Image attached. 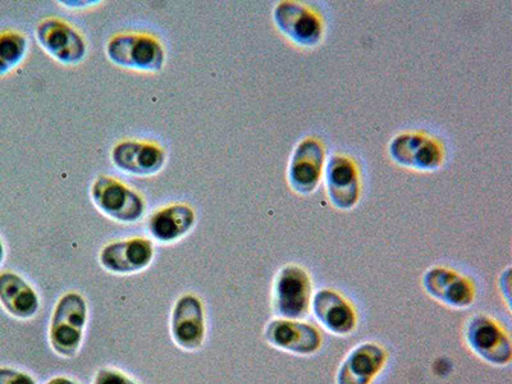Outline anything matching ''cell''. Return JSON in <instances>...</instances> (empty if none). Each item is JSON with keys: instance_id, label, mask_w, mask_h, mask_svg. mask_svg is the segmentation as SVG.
I'll return each instance as SVG.
<instances>
[{"instance_id": "6da1fadb", "label": "cell", "mask_w": 512, "mask_h": 384, "mask_svg": "<svg viewBox=\"0 0 512 384\" xmlns=\"http://www.w3.org/2000/svg\"><path fill=\"white\" fill-rule=\"evenodd\" d=\"M88 319V303L79 292H67L58 300L49 327V344L57 355L71 359L79 354Z\"/></svg>"}, {"instance_id": "7a4b0ae2", "label": "cell", "mask_w": 512, "mask_h": 384, "mask_svg": "<svg viewBox=\"0 0 512 384\" xmlns=\"http://www.w3.org/2000/svg\"><path fill=\"white\" fill-rule=\"evenodd\" d=\"M313 285L303 267L288 264L277 272L273 281L272 308L278 318L301 320L309 314Z\"/></svg>"}, {"instance_id": "3957f363", "label": "cell", "mask_w": 512, "mask_h": 384, "mask_svg": "<svg viewBox=\"0 0 512 384\" xmlns=\"http://www.w3.org/2000/svg\"><path fill=\"white\" fill-rule=\"evenodd\" d=\"M107 57L118 67L146 73L162 71L166 62L163 45L145 34L113 36L107 45Z\"/></svg>"}, {"instance_id": "277c9868", "label": "cell", "mask_w": 512, "mask_h": 384, "mask_svg": "<svg viewBox=\"0 0 512 384\" xmlns=\"http://www.w3.org/2000/svg\"><path fill=\"white\" fill-rule=\"evenodd\" d=\"M90 196L99 212L113 221L136 223L144 216V199L116 178H96L91 186Z\"/></svg>"}, {"instance_id": "5b68a950", "label": "cell", "mask_w": 512, "mask_h": 384, "mask_svg": "<svg viewBox=\"0 0 512 384\" xmlns=\"http://www.w3.org/2000/svg\"><path fill=\"white\" fill-rule=\"evenodd\" d=\"M466 345L479 359L495 367H505L512 359L510 337L495 319L486 314L474 315L465 324Z\"/></svg>"}, {"instance_id": "8992f818", "label": "cell", "mask_w": 512, "mask_h": 384, "mask_svg": "<svg viewBox=\"0 0 512 384\" xmlns=\"http://www.w3.org/2000/svg\"><path fill=\"white\" fill-rule=\"evenodd\" d=\"M36 40L50 57L64 66L84 61L88 47L79 31L59 18H47L36 27Z\"/></svg>"}, {"instance_id": "52a82bcc", "label": "cell", "mask_w": 512, "mask_h": 384, "mask_svg": "<svg viewBox=\"0 0 512 384\" xmlns=\"http://www.w3.org/2000/svg\"><path fill=\"white\" fill-rule=\"evenodd\" d=\"M277 29L292 43L303 48H314L323 39V22L317 13L297 2H281L273 11Z\"/></svg>"}, {"instance_id": "ba28073f", "label": "cell", "mask_w": 512, "mask_h": 384, "mask_svg": "<svg viewBox=\"0 0 512 384\" xmlns=\"http://www.w3.org/2000/svg\"><path fill=\"white\" fill-rule=\"evenodd\" d=\"M393 162L419 172L437 171L443 163V149L432 137L404 132L393 137L388 145Z\"/></svg>"}, {"instance_id": "9c48e42d", "label": "cell", "mask_w": 512, "mask_h": 384, "mask_svg": "<svg viewBox=\"0 0 512 384\" xmlns=\"http://www.w3.org/2000/svg\"><path fill=\"white\" fill-rule=\"evenodd\" d=\"M171 336L173 342L185 351H198L207 337V319L203 301L198 296H181L173 306L171 314Z\"/></svg>"}, {"instance_id": "30bf717a", "label": "cell", "mask_w": 512, "mask_h": 384, "mask_svg": "<svg viewBox=\"0 0 512 384\" xmlns=\"http://www.w3.org/2000/svg\"><path fill=\"white\" fill-rule=\"evenodd\" d=\"M264 338L274 349L299 356L313 355L322 346L318 329L301 320L273 319L265 326Z\"/></svg>"}, {"instance_id": "8fae6325", "label": "cell", "mask_w": 512, "mask_h": 384, "mask_svg": "<svg viewBox=\"0 0 512 384\" xmlns=\"http://www.w3.org/2000/svg\"><path fill=\"white\" fill-rule=\"evenodd\" d=\"M326 152L319 140L308 137L296 145L288 164V184L300 195L313 194L323 176Z\"/></svg>"}, {"instance_id": "7c38bea8", "label": "cell", "mask_w": 512, "mask_h": 384, "mask_svg": "<svg viewBox=\"0 0 512 384\" xmlns=\"http://www.w3.org/2000/svg\"><path fill=\"white\" fill-rule=\"evenodd\" d=\"M153 242L134 237L112 242L100 251L99 263L113 274H134L145 271L154 260Z\"/></svg>"}, {"instance_id": "4fadbf2b", "label": "cell", "mask_w": 512, "mask_h": 384, "mask_svg": "<svg viewBox=\"0 0 512 384\" xmlns=\"http://www.w3.org/2000/svg\"><path fill=\"white\" fill-rule=\"evenodd\" d=\"M327 195L333 207L351 210L360 198V177L354 160L336 154L328 159L324 167Z\"/></svg>"}, {"instance_id": "5bb4252c", "label": "cell", "mask_w": 512, "mask_h": 384, "mask_svg": "<svg viewBox=\"0 0 512 384\" xmlns=\"http://www.w3.org/2000/svg\"><path fill=\"white\" fill-rule=\"evenodd\" d=\"M423 287L427 294L452 309L472 306L475 290L469 278L445 267H432L424 273Z\"/></svg>"}, {"instance_id": "9a60e30c", "label": "cell", "mask_w": 512, "mask_h": 384, "mask_svg": "<svg viewBox=\"0 0 512 384\" xmlns=\"http://www.w3.org/2000/svg\"><path fill=\"white\" fill-rule=\"evenodd\" d=\"M114 166L127 175L150 177L166 166L167 155L162 146L146 141H122L112 149Z\"/></svg>"}, {"instance_id": "2e32d148", "label": "cell", "mask_w": 512, "mask_h": 384, "mask_svg": "<svg viewBox=\"0 0 512 384\" xmlns=\"http://www.w3.org/2000/svg\"><path fill=\"white\" fill-rule=\"evenodd\" d=\"M310 309L320 326L335 336L351 335L358 324V317L350 301L340 292L329 288L315 292Z\"/></svg>"}, {"instance_id": "e0dca14e", "label": "cell", "mask_w": 512, "mask_h": 384, "mask_svg": "<svg viewBox=\"0 0 512 384\" xmlns=\"http://www.w3.org/2000/svg\"><path fill=\"white\" fill-rule=\"evenodd\" d=\"M387 363V351L376 342H363L342 361L336 384H370Z\"/></svg>"}, {"instance_id": "ac0fdd59", "label": "cell", "mask_w": 512, "mask_h": 384, "mask_svg": "<svg viewBox=\"0 0 512 384\" xmlns=\"http://www.w3.org/2000/svg\"><path fill=\"white\" fill-rule=\"evenodd\" d=\"M0 305L11 317L29 320L39 313L40 299L25 278L8 271L0 273Z\"/></svg>"}, {"instance_id": "d6986e66", "label": "cell", "mask_w": 512, "mask_h": 384, "mask_svg": "<svg viewBox=\"0 0 512 384\" xmlns=\"http://www.w3.org/2000/svg\"><path fill=\"white\" fill-rule=\"evenodd\" d=\"M196 223L194 209L186 204H173L158 210L149 219V233L160 244H173L189 235Z\"/></svg>"}, {"instance_id": "ffe728a7", "label": "cell", "mask_w": 512, "mask_h": 384, "mask_svg": "<svg viewBox=\"0 0 512 384\" xmlns=\"http://www.w3.org/2000/svg\"><path fill=\"white\" fill-rule=\"evenodd\" d=\"M29 50V40L17 31L0 34V77L20 66Z\"/></svg>"}, {"instance_id": "44dd1931", "label": "cell", "mask_w": 512, "mask_h": 384, "mask_svg": "<svg viewBox=\"0 0 512 384\" xmlns=\"http://www.w3.org/2000/svg\"><path fill=\"white\" fill-rule=\"evenodd\" d=\"M93 384H139L121 370L103 368L96 372Z\"/></svg>"}, {"instance_id": "7402d4cb", "label": "cell", "mask_w": 512, "mask_h": 384, "mask_svg": "<svg viewBox=\"0 0 512 384\" xmlns=\"http://www.w3.org/2000/svg\"><path fill=\"white\" fill-rule=\"evenodd\" d=\"M0 384H38L34 377L21 370L0 367Z\"/></svg>"}, {"instance_id": "603a6c76", "label": "cell", "mask_w": 512, "mask_h": 384, "mask_svg": "<svg viewBox=\"0 0 512 384\" xmlns=\"http://www.w3.org/2000/svg\"><path fill=\"white\" fill-rule=\"evenodd\" d=\"M47 384H80V383H77V382L73 381V379L67 378V377H54V378L50 379V381L47 382Z\"/></svg>"}, {"instance_id": "cb8c5ba5", "label": "cell", "mask_w": 512, "mask_h": 384, "mask_svg": "<svg viewBox=\"0 0 512 384\" xmlns=\"http://www.w3.org/2000/svg\"><path fill=\"white\" fill-rule=\"evenodd\" d=\"M4 259H6V248H4L3 241L0 239V267H2Z\"/></svg>"}]
</instances>
